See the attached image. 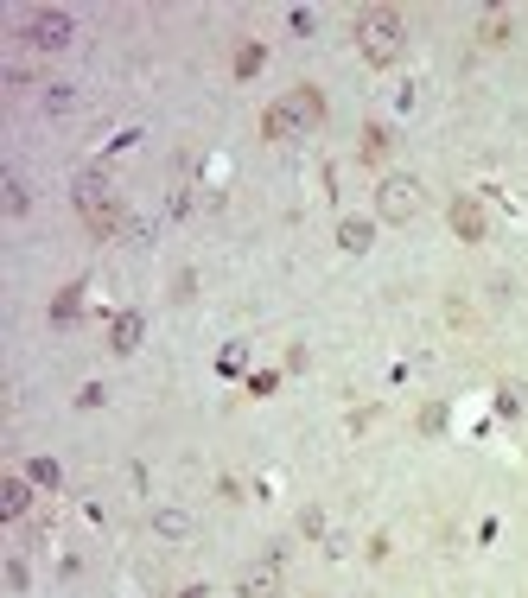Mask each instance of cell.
Here are the masks:
<instances>
[{"label":"cell","mask_w":528,"mask_h":598,"mask_svg":"<svg viewBox=\"0 0 528 598\" xmlns=\"http://www.w3.org/2000/svg\"><path fill=\"white\" fill-rule=\"evenodd\" d=\"M357 51H363V64L389 70L401 51H408V26H401V13L395 7H369L357 20Z\"/></svg>","instance_id":"cell-1"},{"label":"cell","mask_w":528,"mask_h":598,"mask_svg":"<svg viewBox=\"0 0 528 598\" xmlns=\"http://www.w3.org/2000/svg\"><path fill=\"white\" fill-rule=\"evenodd\" d=\"M420 204H427V191H420V179H408V172H389V179L376 185V217L382 223H414Z\"/></svg>","instance_id":"cell-2"},{"label":"cell","mask_w":528,"mask_h":598,"mask_svg":"<svg viewBox=\"0 0 528 598\" xmlns=\"http://www.w3.org/2000/svg\"><path fill=\"white\" fill-rule=\"evenodd\" d=\"M70 32H77V26H70V13H64V7H45V13H32V20H26V39L39 45V51H64V45H70Z\"/></svg>","instance_id":"cell-3"},{"label":"cell","mask_w":528,"mask_h":598,"mask_svg":"<svg viewBox=\"0 0 528 598\" xmlns=\"http://www.w3.org/2000/svg\"><path fill=\"white\" fill-rule=\"evenodd\" d=\"M77 198H83V223H90L96 236H115V223H121V204L109 198V191H102V185H83Z\"/></svg>","instance_id":"cell-4"},{"label":"cell","mask_w":528,"mask_h":598,"mask_svg":"<svg viewBox=\"0 0 528 598\" xmlns=\"http://www.w3.org/2000/svg\"><path fill=\"white\" fill-rule=\"evenodd\" d=\"M236 598H280V560H255V567H242L236 579Z\"/></svg>","instance_id":"cell-5"},{"label":"cell","mask_w":528,"mask_h":598,"mask_svg":"<svg viewBox=\"0 0 528 598\" xmlns=\"http://www.w3.org/2000/svg\"><path fill=\"white\" fill-rule=\"evenodd\" d=\"M280 109H287V115H293V128L306 134V128H319V121H325V96H319V90H293L287 102H280Z\"/></svg>","instance_id":"cell-6"},{"label":"cell","mask_w":528,"mask_h":598,"mask_svg":"<svg viewBox=\"0 0 528 598\" xmlns=\"http://www.w3.org/2000/svg\"><path fill=\"white\" fill-rule=\"evenodd\" d=\"M452 236H459V242H484V204L478 198H452Z\"/></svg>","instance_id":"cell-7"},{"label":"cell","mask_w":528,"mask_h":598,"mask_svg":"<svg viewBox=\"0 0 528 598\" xmlns=\"http://www.w3.org/2000/svg\"><path fill=\"white\" fill-rule=\"evenodd\" d=\"M369 242H376V223L369 217H344L338 223V249L344 255H369Z\"/></svg>","instance_id":"cell-8"},{"label":"cell","mask_w":528,"mask_h":598,"mask_svg":"<svg viewBox=\"0 0 528 598\" xmlns=\"http://www.w3.org/2000/svg\"><path fill=\"white\" fill-rule=\"evenodd\" d=\"M26 509H32V478H7V484H0V516L20 522Z\"/></svg>","instance_id":"cell-9"},{"label":"cell","mask_w":528,"mask_h":598,"mask_svg":"<svg viewBox=\"0 0 528 598\" xmlns=\"http://www.w3.org/2000/svg\"><path fill=\"white\" fill-rule=\"evenodd\" d=\"M140 331H147V325H140V312H121V319L109 325V344L128 357V350H140Z\"/></svg>","instance_id":"cell-10"},{"label":"cell","mask_w":528,"mask_h":598,"mask_svg":"<svg viewBox=\"0 0 528 598\" xmlns=\"http://www.w3.org/2000/svg\"><path fill=\"white\" fill-rule=\"evenodd\" d=\"M509 32H516V20H509V13H484V26H478V45H509Z\"/></svg>","instance_id":"cell-11"},{"label":"cell","mask_w":528,"mask_h":598,"mask_svg":"<svg viewBox=\"0 0 528 598\" xmlns=\"http://www.w3.org/2000/svg\"><path fill=\"white\" fill-rule=\"evenodd\" d=\"M261 134H268V140H293L299 128H293V115H287V109H280V102H274V109L261 115Z\"/></svg>","instance_id":"cell-12"},{"label":"cell","mask_w":528,"mask_h":598,"mask_svg":"<svg viewBox=\"0 0 528 598\" xmlns=\"http://www.w3.org/2000/svg\"><path fill=\"white\" fill-rule=\"evenodd\" d=\"M153 529L179 541V535H191V516H185V509H153Z\"/></svg>","instance_id":"cell-13"},{"label":"cell","mask_w":528,"mask_h":598,"mask_svg":"<svg viewBox=\"0 0 528 598\" xmlns=\"http://www.w3.org/2000/svg\"><path fill=\"white\" fill-rule=\"evenodd\" d=\"M26 478L39 484V490H58V484H64V471H58V459H32V465H26Z\"/></svg>","instance_id":"cell-14"},{"label":"cell","mask_w":528,"mask_h":598,"mask_svg":"<svg viewBox=\"0 0 528 598\" xmlns=\"http://www.w3.org/2000/svg\"><path fill=\"white\" fill-rule=\"evenodd\" d=\"M389 147H395L389 128H363V160H389Z\"/></svg>","instance_id":"cell-15"},{"label":"cell","mask_w":528,"mask_h":598,"mask_svg":"<svg viewBox=\"0 0 528 598\" xmlns=\"http://www.w3.org/2000/svg\"><path fill=\"white\" fill-rule=\"evenodd\" d=\"M261 64H268V51H261V45H242L236 51V77H255Z\"/></svg>","instance_id":"cell-16"},{"label":"cell","mask_w":528,"mask_h":598,"mask_svg":"<svg viewBox=\"0 0 528 598\" xmlns=\"http://www.w3.org/2000/svg\"><path fill=\"white\" fill-rule=\"evenodd\" d=\"M7 217H26V185L7 179Z\"/></svg>","instance_id":"cell-17"},{"label":"cell","mask_w":528,"mask_h":598,"mask_svg":"<svg viewBox=\"0 0 528 598\" xmlns=\"http://www.w3.org/2000/svg\"><path fill=\"white\" fill-rule=\"evenodd\" d=\"M497 408H503V414H522V408H528V389H516V382H509V389H503V401H497Z\"/></svg>","instance_id":"cell-18"}]
</instances>
